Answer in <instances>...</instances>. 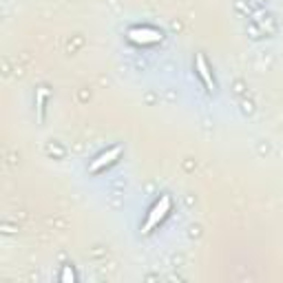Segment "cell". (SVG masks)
Here are the masks:
<instances>
[{"instance_id": "cell-2", "label": "cell", "mask_w": 283, "mask_h": 283, "mask_svg": "<svg viewBox=\"0 0 283 283\" xmlns=\"http://www.w3.org/2000/svg\"><path fill=\"white\" fill-rule=\"evenodd\" d=\"M129 38L133 42H137V45H151V42H157L162 36L155 29H133L129 34Z\"/></svg>"}, {"instance_id": "cell-3", "label": "cell", "mask_w": 283, "mask_h": 283, "mask_svg": "<svg viewBox=\"0 0 283 283\" xmlns=\"http://www.w3.org/2000/svg\"><path fill=\"white\" fill-rule=\"evenodd\" d=\"M120 153H122V148H120V146H113V148H109V151H106V153H102V155H100L98 159H93V162H91V166H89V168H91V170H93V173H95V170L104 168L106 164L115 162V159L120 157Z\"/></svg>"}, {"instance_id": "cell-4", "label": "cell", "mask_w": 283, "mask_h": 283, "mask_svg": "<svg viewBox=\"0 0 283 283\" xmlns=\"http://www.w3.org/2000/svg\"><path fill=\"white\" fill-rule=\"evenodd\" d=\"M197 71H199V76H201V80H204V84L208 89H215V82H212V76H210V69H208V65H206V60H204V56H197Z\"/></svg>"}, {"instance_id": "cell-1", "label": "cell", "mask_w": 283, "mask_h": 283, "mask_svg": "<svg viewBox=\"0 0 283 283\" xmlns=\"http://www.w3.org/2000/svg\"><path fill=\"white\" fill-rule=\"evenodd\" d=\"M168 210H170V199H168L166 195H164L162 199H159L157 204H155V208L151 210V215H148V219H146V223H144L142 230H144V232H151L153 228L157 226V223L162 221L164 217H166V212H168Z\"/></svg>"}, {"instance_id": "cell-5", "label": "cell", "mask_w": 283, "mask_h": 283, "mask_svg": "<svg viewBox=\"0 0 283 283\" xmlns=\"http://www.w3.org/2000/svg\"><path fill=\"white\" fill-rule=\"evenodd\" d=\"M45 98H47V89H38V115H40V120H45Z\"/></svg>"}, {"instance_id": "cell-6", "label": "cell", "mask_w": 283, "mask_h": 283, "mask_svg": "<svg viewBox=\"0 0 283 283\" xmlns=\"http://www.w3.org/2000/svg\"><path fill=\"white\" fill-rule=\"evenodd\" d=\"M62 281H73V272L71 270H65V272H62Z\"/></svg>"}]
</instances>
